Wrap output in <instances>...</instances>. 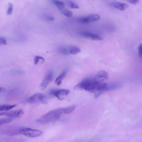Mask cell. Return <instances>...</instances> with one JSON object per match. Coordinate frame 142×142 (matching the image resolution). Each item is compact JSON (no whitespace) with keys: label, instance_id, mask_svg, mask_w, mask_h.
Returning a JSON list of instances; mask_svg holds the SVG:
<instances>
[{"label":"cell","instance_id":"cell-1","mask_svg":"<svg viewBox=\"0 0 142 142\" xmlns=\"http://www.w3.org/2000/svg\"><path fill=\"white\" fill-rule=\"evenodd\" d=\"M108 86L106 83L95 82L93 79L88 78L74 87L75 89H83L91 92H96L97 95L99 96L102 93L106 91Z\"/></svg>","mask_w":142,"mask_h":142},{"label":"cell","instance_id":"cell-2","mask_svg":"<svg viewBox=\"0 0 142 142\" xmlns=\"http://www.w3.org/2000/svg\"><path fill=\"white\" fill-rule=\"evenodd\" d=\"M64 113V108L55 109L45 114L37 119L38 123L48 124L56 122L60 118L61 115Z\"/></svg>","mask_w":142,"mask_h":142},{"label":"cell","instance_id":"cell-3","mask_svg":"<svg viewBox=\"0 0 142 142\" xmlns=\"http://www.w3.org/2000/svg\"><path fill=\"white\" fill-rule=\"evenodd\" d=\"M46 96L42 93H36L31 96L27 99L26 102L34 104L38 103H46Z\"/></svg>","mask_w":142,"mask_h":142},{"label":"cell","instance_id":"cell-4","mask_svg":"<svg viewBox=\"0 0 142 142\" xmlns=\"http://www.w3.org/2000/svg\"><path fill=\"white\" fill-rule=\"evenodd\" d=\"M23 128L18 127H6L2 130V133L3 135L8 136L22 135V131Z\"/></svg>","mask_w":142,"mask_h":142},{"label":"cell","instance_id":"cell-5","mask_svg":"<svg viewBox=\"0 0 142 142\" xmlns=\"http://www.w3.org/2000/svg\"><path fill=\"white\" fill-rule=\"evenodd\" d=\"M43 133L42 131L27 128L23 127L22 131V135L30 138L39 137L41 136Z\"/></svg>","mask_w":142,"mask_h":142},{"label":"cell","instance_id":"cell-6","mask_svg":"<svg viewBox=\"0 0 142 142\" xmlns=\"http://www.w3.org/2000/svg\"><path fill=\"white\" fill-rule=\"evenodd\" d=\"M24 114V111L22 109H19L11 111L2 112L0 113V116H6L13 118L21 117Z\"/></svg>","mask_w":142,"mask_h":142},{"label":"cell","instance_id":"cell-7","mask_svg":"<svg viewBox=\"0 0 142 142\" xmlns=\"http://www.w3.org/2000/svg\"><path fill=\"white\" fill-rule=\"evenodd\" d=\"M54 73L53 71L48 72L45 76L40 86V89L43 90L45 89L48 84L53 80Z\"/></svg>","mask_w":142,"mask_h":142},{"label":"cell","instance_id":"cell-8","mask_svg":"<svg viewBox=\"0 0 142 142\" xmlns=\"http://www.w3.org/2000/svg\"><path fill=\"white\" fill-rule=\"evenodd\" d=\"M70 91L67 89H57L51 91L50 94L56 97L60 100H63L64 96L69 94Z\"/></svg>","mask_w":142,"mask_h":142},{"label":"cell","instance_id":"cell-9","mask_svg":"<svg viewBox=\"0 0 142 142\" xmlns=\"http://www.w3.org/2000/svg\"><path fill=\"white\" fill-rule=\"evenodd\" d=\"M109 74L105 71H100L98 72L93 78L94 81L97 83H100L108 79Z\"/></svg>","mask_w":142,"mask_h":142},{"label":"cell","instance_id":"cell-10","mask_svg":"<svg viewBox=\"0 0 142 142\" xmlns=\"http://www.w3.org/2000/svg\"><path fill=\"white\" fill-rule=\"evenodd\" d=\"M81 36L82 37L92 40L100 41L103 39L101 36L98 34H93L88 32H83L81 34Z\"/></svg>","mask_w":142,"mask_h":142},{"label":"cell","instance_id":"cell-11","mask_svg":"<svg viewBox=\"0 0 142 142\" xmlns=\"http://www.w3.org/2000/svg\"><path fill=\"white\" fill-rule=\"evenodd\" d=\"M108 5L112 7L122 10V11H124L128 8L129 6L125 3L118 2H111L109 3Z\"/></svg>","mask_w":142,"mask_h":142},{"label":"cell","instance_id":"cell-12","mask_svg":"<svg viewBox=\"0 0 142 142\" xmlns=\"http://www.w3.org/2000/svg\"><path fill=\"white\" fill-rule=\"evenodd\" d=\"M100 18L99 15L97 14H92L86 17L87 23L95 22L99 20Z\"/></svg>","mask_w":142,"mask_h":142},{"label":"cell","instance_id":"cell-13","mask_svg":"<svg viewBox=\"0 0 142 142\" xmlns=\"http://www.w3.org/2000/svg\"><path fill=\"white\" fill-rule=\"evenodd\" d=\"M67 70H65L62 72L61 74L56 79L55 83L58 86L60 85L61 83L62 80L64 79L67 73Z\"/></svg>","mask_w":142,"mask_h":142},{"label":"cell","instance_id":"cell-14","mask_svg":"<svg viewBox=\"0 0 142 142\" xmlns=\"http://www.w3.org/2000/svg\"><path fill=\"white\" fill-rule=\"evenodd\" d=\"M16 105H3L0 106V111L5 112L8 111L16 106Z\"/></svg>","mask_w":142,"mask_h":142},{"label":"cell","instance_id":"cell-15","mask_svg":"<svg viewBox=\"0 0 142 142\" xmlns=\"http://www.w3.org/2000/svg\"><path fill=\"white\" fill-rule=\"evenodd\" d=\"M69 52L72 54H77L80 52L81 50L79 48L75 46H71L69 48Z\"/></svg>","mask_w":142,"mask_h":142},{"label":"cell","instance_id":"cell-16","mask_svg":"<svg viewBox=\"0 0 142 142\" xmlns=\"http://www.w3.org/2000/svg\"><path fill=\"white\" fill-rule=\"evenodd\" d=\"M53 2L55 6L60 10L64 7L65 5L64 3L58 0H53Z\"/></svg>","mask_w":142,"mask_h":142},{"label":"cell","instance_id":"cell-17","mask_svg":"<svg viewBox=\"0 0 142 142\" xmlns=\"http://www.w3.org/2000/svg\"><path fill=\"white\" fill-rule=\"evenodd\" d=\"M60 11L62 14L69 18L73 16L72 12L68 10L63 8L60 10Z\"/></svg>","mask_w":142,"mask_h":142},{"label":"cell","instance_id":"cell-18","mask_svg":"<svg viewBox=\"0 0 142 142\" xmlns=\"http://www.w3.org/2000/svg\"><path fill=\"white\" fill-rule=\"evenodd\" d=\"M75 109V105L67 107V108H64V113L70 114L73 112Z\"/></svg>","mask_w":142,"mask_h":142},{"label":"cell","instance_id":"cell-19","mask_svg":"<svg viewBox=\"0 0 142 142\" xmlns=\"http://www.w3.org/2000/svg\"><path fill=\"white\" fill-rule=\"evenodd\" d=\"M12 118L9 117L8 118H3L0 120V124L1 125L8 124L11 122L13 120Z\"/></svg>","mask_w":142,"mask_h":142},{"label":"cell","instance_id":"cell-20","mask_svg":"<svg viewBox=\"0 0 142 142\" xmlns=\"http://www.w3.org/2000/svg\"><path fill=\"white\" fill-rule=\"evenodd\" d=\"M60 53L64 55H68L69 54V51H68L66 48L63 47L61 46L60 48L59 49Z\"/></svg>","mask_w":142,"mask_h":142},{"label":"cell","instance_id":"cell-21","mask_svg":"<svg viewBox=\"0 0 142 142\" xmlns=\"http://www.w3.org/2000/svg\"><path fill=\"white\" fill-rule=\"evenodd\" d=\"M68 4L70 7L73 8L78 9L79 8V6L76 3L71 1L68 2Z\"/></svg>","mask_w":142,"mask_h":142},{"label":"cell","instance_id":"cell-22","mask_svg":"<svg viewBox=\"0 0 142 142\" xmlns=\"http://www.w3.org/2000/svg\"><path fill=\"white\" fill-rule=\"evenodd\" d=\"M40 60H42L43 62L44 61V58L42 57L39 56H36L35 57L34 60V63L35 65L37 64Z\"/></svg>","mask_w":142,"mask_h":142},{"label":"cell","instance_id":"cell-23","mask_svg":"<svg viewBox=\"0 0 142 142\" xmlns=\"http://www.w3.org/2000/svg\"><path fill=\"white\" fill-rule=\"evenodd\" d=\"M13 9V5L11 3H10L9 5L8 9L7 14L10 15L12 13Z\"/></svg>","mask_w":142,"mask_h":142},{"label":"cell","instance_id":"cell-24","mask_svg":"<svg viewBox=\"0 0 142 142\" xmlns=\"http://www.w3.org/2000/svg\"><path fill=\"white\" fill-rule=\"evenodd\" d=\"M0 44L4 45L6 44L7 41L5 37H0Z\"/></svg>","mask_w":142,"mask_h":142},{"label":"cell","instance_id":"cell-25","mask_svg":"<svg viewBox=\"0 0 142 142\" xmlns=\"http://www.w3.org/2000/svg\"><path fill=\"white\" fill-rule=\"evenodd\" d=\"M138 52L140 56L142 58V44H140L138 47Z\"/></svg>","mask_w":142,"mask_h":142},{"label":"cell","instance_id":"cell-26","mask_svg":"<svg viewBox=\"0 0 142 142\" xmlns=\"http://www.w3.org/2000/svg\"><path fill=\"white\" fill-rule=\"evenodd\" d=\"M128 2L134 5H136L139 2L140 0H126Z\"/></svg>","mask_w":142,"mask_h":142},{"label":"cell","instance_id":"cell-27","mask_svg":"<svg viewBox=\"0 0 142 142\" xmlns=\"http://www.w3.org/2000/svg\"><path fill=\"white\" fill-rule=\"evenodd\" d=\"M14 72H15L16 73H19L20 74H23L24 72H23L22 71H20V70H15L14 71Z\"/></svg>","mask_w":142,"mask_h":142},{"label":"cell","instance_id":"cell-28","mask_svg":"<svg viewBox=\"0 0 142 142\" xmlns=\"http://www.w3.org/2000/svg\"><path fill=\"white\" fill-rule=\"evenodd\" d=\"M5 91V89L3 88H1V92L4 91Z\"/></svg>","mask_w":142,"mask_h":142}]
</instances>
